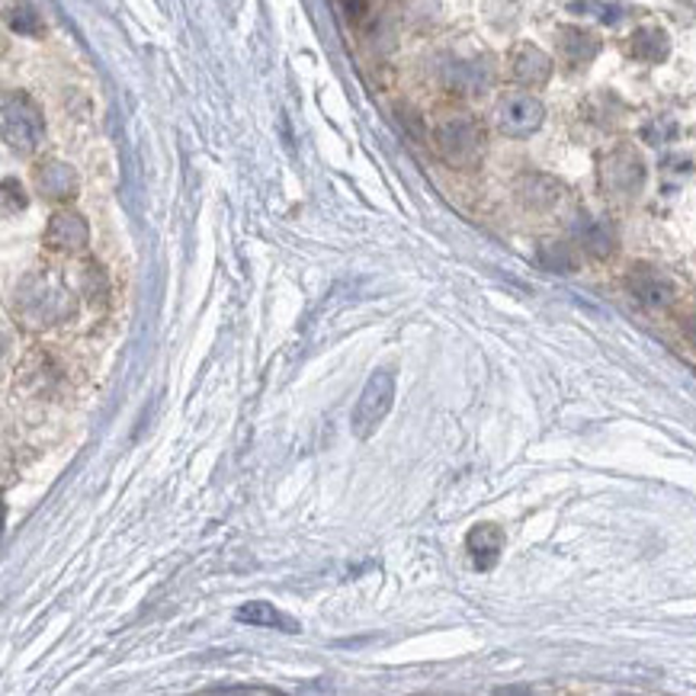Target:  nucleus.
<instances>
[{"instance_id": "14", "label": "nucleus", "mask_w": 696, "mask_h": 696, "mask_svg": "<svg viewBox=\"0 0 696 696\" xmlns=\"http://www.w3.org/2000/svg\"><path fill=\"white\" fill-rule=\"evenodd\" d=\"M235 620H238V623H248V627H267V629H279V632H299V623H295V620H289L286 613H279L274 604H264V600H254V604L238 607Z\"/></svg>"}, {"instance_id": "19", "label": "nucleus", "mask_w": 696, "mask_h": 696, "mask_svg": "<svg viewBox=\"0 0 696 696\" xmlns=\"http://www.w3.org/2000/svg\"><path fill=\"white\" fill-rule=\"evenodd\" d=\"M687 338H691V341L696 344V315L691 318V321H687Z\"/></svg>"}, {"instance_id": "4", "label": "nucleus", "mask_w": 696, "mask_h": 696, "mask_svg": "<svg viewBox=\"0 0 696 696\" xmlns=\"http://www.w3.org/2000/svg\"><path fill=\"white\" fill-rule=\"evenodd\" d=\"M543 119H546V106L523 90L504 93L494 110V126L507 139H530L533 132H540Z\"/></svg>"}, {"instance_id": "11", "label": "nucleus", "mask_w": 696, "mask_h": 696, "mask_svg": "<svg viewBox=\"0 0 696 696\" xmlns=\"http://www.w3.org/2000/svg\"><path fill=\"white\" fill-rule=\"evenodd\" d=\"M517 193L523 200V206L530 210H553L558 200H561V187L558 180L546 177V174H527L520 184H517Z\"/></svg>"}, {"instance_id": "1", "label": "nucleus", "mask_w": 696, "mask_h": 696, "mask_svg": "<svg viewBox=\"0 0 696 696\" xmlns=\"http://www.w3.org/2000/svg\"><path fill=\"white\" fill-rule=\"evenodd\" d=\"M392 405H395V376L389 369H379L369 376V382L356 398V408L350 415V430L359 440H369L382 427V420L389 418Z\"/></svg>"}, {"instance_id": "18", "label": "nucleus", "mask_w": 696, "mask_h": 696, "mask_svg": "<svg viewBox=\"0 0 696 696\" xmlns=\"http://www.w3.org/2000/svg\"><path fill=\"white\" fill-rule=\"evenodd\" d=\"M344 10H347V16H363L366 13V0H344Z\"/></svg>"}, {"instance_id": "15", "label": "nucleus", "mask_w": 696, "mask_h": 696, "mask_svg": "<svg viewBox=\"0 0 696 696\" xmlns=\"http://www.w3.org/2000/svg\"><path fill=\"white\" fill-rule=\"evenodd\" d=\"M536 261H540V267L549 270V274H574V270H578L574 251H571L568 244H561V241H543L540 251H536Z\"/></svg>"}, {"instance_id": "17", "label": "nucleus", "mask_w": 696, "mask_h": 696, "mask_svg": "<svg viewBox=\"0 0 696 696\" xmlns=\"http://www.w3.org/2000/svg\"><path fill=\"white\" fill-rule=\"evenodd\" d=\"M13 29H20V33H36L39 29L36 13L26 3H20V13H13Z\"/></svg>"}, {"instance_id": "7", "label": "nucleus", "mask_w": 696, "mask_h": 696, "mask_svg": "<svg viewBox=\"0 0 696 696\" xmlns=\"http://www.w3.org/2000/svg\"><path fill=\"white\" fill-rule=\"evenodd\" d=\"M87 241H90V228H87V222H84L77 212L62 210L52 215V222H49V228H46V244H49L52 251L77 254V251L87 248Z\"/></svg>"}, {"instance_id": "9", "label": "nucleus", "mask_w": 696, "mask_h": 696, "mask_svg": "<svg viewBox=\"0 0 696 696\" xmlns=\"http://www.w3.org/2000/svg\"><path fill=\"white\" fill-rule=\"evenodd\" d=\"M510 71L520 84L527 87H543L549 77H553V59L536 49V46H520L514 52V62H510Z\"/></svg>"}, {"instance_id": "10", "label": "nucleus", "mask_w": 696, "mask_h": 696, "mask_svg": "<svg viewBox=\"0 0 696 696\" xmlns=\"http://www.w3.org/2000/svg\"><path fill=\"white\" fill-rule=\"evenodd\" d=\"M36 187L49 200H71L77 193V177H74V170H71L68 164L49 161V164H42L36 170Z\"/></svg>"}, {"instance_id": "2", "label": "nucleus", "mask_w": 696, "mask_h": 696, "mask_svg": "<svg viewBox=\"0 0 696 696\" xmlns=\"http://www.w3.org/2000/svg\"><path fill=\"white\" fill-rule=\"evenodd\" d=\"M436 151L453 167H476L485 151V132L472 116H450L433 132Z\"/></svg>"}, {"instance_id": "8", "label": "nucleus", "mask_w": 696, "mask_h": 696, "mask_svg": "<svg viewBox=\"0 0 696 696\" xmlns=\"http://www.w3.org/2000/svg\"><path fill=\"white\" fill-rule=\"evenodd\" d=\"M574 238H578V244H581L591 257H597V261H607V257L617 251V231H613L607 222L591 218V215H584L581 222H574Z\"/></svg>"}, {"instance_id": "16", "label": "nucleus", "mask_w": 696, "mask_h": 696, "mask_svg": "<svg viewBox=\"0 0 696 696\" xmlns=\"http://www.w3.org/2000/svg\"><path fill=\"white\" fill-rule=\"evenodd\" d=\"M632 55L645 62H658L668 55V36L661 29H638L632 36Z\"/></svg>"}, {"instance_id": "5", "label": "nucleus", "mask_w": 696, "mask_h": 696, "mask_svg": "<svg viewBox=\"0 0 696 696\" xmlns=\"http://www.w3.org/2000/svg\"><path fill=\"white\" fill-rule=\"evenodd\" d=\"M604 190L617 200H635L645 187V164L632 148H617L604 157L600 167Z\"/></svg>"}, {"instance_id": "6", "label": "nucleus", "mask_w": 696, "mask_h": 696, "mask_svg": "<svg viewBox=\"0 0 696 696\" xmlns=\"http://www.w3.org/2000/svg\"><path fill=\"white\" fill-rule=\"evenodd\" d=\"M629 292L638 305L645 308H671L678 302V286L668 274H661L658 267H648V264H638L632 267L627 277Z\"/></svg>"}, {"instance_id": "13", "label": "nucleus", "mask_w": 696, "mask_h": 696, "mask_svg": "<svg viewBox=\"0 0 696 696\" xmlns=\"http://www.w3.org/2000/svg\"><path fill=\"white\" fill-rule=\"evenodd\" d=\"M466 546H469V553H472L479 568H491L497 561V556H501V549H504V533L494 523H479L466 536Z\"/></svg>"}, {"instance_id": "3", "label": "nucleus", "mask_w": 696, "mask_h": 696, "mask_svg": "<svg viewBox=\"0 0 696 696\" xmlns=\"http://www.w3.org/2000/svg\"><path fill=\"white\" fill-rule=\"evenodd\" d=\"M42 113L39 106L26 97V93H7L3 97V141L20 151V154H33L42 141Z\"/></svg>"}, {"instance_id": "12", "label": "nucleus", "mask_w": 696, "mask_h": 696, "mask_svg": "<svg viewBox=\"0 0 696 696\" xmlns=\"http://www.w3.org/2000/svg\"><path fill=\"white\" fill-rule=\"evenodd\" d=\"M558 49L561 55L571 62V65H587L597 52H600V39L587 29H578V26H565L558 33Z\"/></svg>"}]
</instances>
